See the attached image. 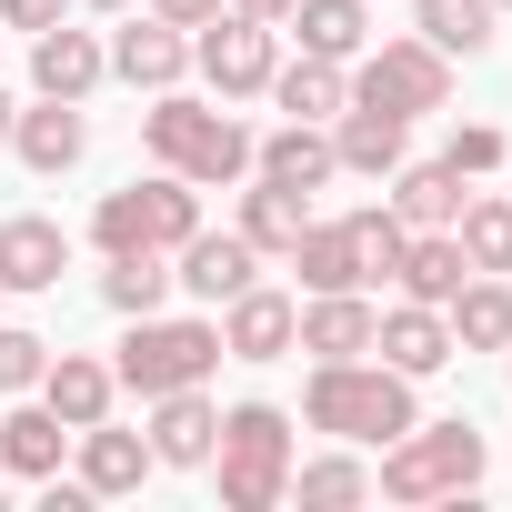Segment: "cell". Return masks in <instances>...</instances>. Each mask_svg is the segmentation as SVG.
Segmentation results:
<instances>
[{
    "label": "cell",
    "instance_id": "obj_1",
    "mask_svg": "<svg viewBox=\"0 0 512 512\" xmlns=\"http://www.w3.org/2000/svg\"><path fill=\"white\" fill-rule=\"evenodd\" d=\"M302 422L312 432H332V442H392V432H412L422 412H412V372H392V362H312V382H302Z\"/></svg>",
    "mask_w": 512,
    "mask_h": 512
},
{
    "label": "cell",
    "instance_id": "obj_2",
    "mask_svg": "<svg viewBox=\"0 0 512 512\" xmlns=\"http://www.w3.org/2000/svg\"><path fill=\"white\" fill-rule=\"evenodd\" d=\"M141 141H151L161 171H181V181H201V191H221V181L251 171V131H241L231 111H211V101H181V91H151Z\"/></svg>",
    "mask_w": 512,
    "mask_h": 512
},
{
    "label": "cell",
    "instance_id": "obj_3",
    "mask_svg": "<svg viewBox=\"0 0 512 512\" xmlns=\"http://www.w3.org/2000/svg\"><path fill=\"white\" fill-rule=\"evenodd\" d=\"M211 472H221V512H272L292 492V412L231 402L221 412V442H211Z\"/></svg>",
    "mask_w": 512,
    "mask_h": 512
},
{
    "label": "cell",
    "instance_id": "obj_4",
    "mask_svg": "<svg viewBox=\"0 0 512 512\" xmlns=\"http://www.w3.org/2000/svg\"><path fill=\"white\" fill-rule=\"evenodd\" d=\"M482 482V432L472 422H412L382 442V502H462Z\"/></svg>",
    "mask_w": 512,
    "mask_h": 512
},
{
    "label": "cell",
    "instance_id": "obj_5",
    "mask_svg": "<svg viewBox=\"0 0 512 512\" xmlns=\"http://www.w3.org/2000/svg\"><path fill=\"white\" fill-rule=\"evenodd\" d=\"M211 362H221V322H171V312H141V322L121 332L111 382H121V392H141V402H161V392L211 382Z\"/></svg>",
    "mask_w": 512,
    "mask_h": 512
},
{
    "label": "cell",
    "instance_id": "obj_6",
    "mask_svg": "<svg viewBox=\"0 0 512 512\" xmlns=\"http://www.w3.org/2000/svg\"><path fill=\"white\" fill-rule=\"evenodd\" d=\"M191 231H201V181H181V171H151L131 191H101V211H91V241L101 251H181Z\"/></svg>",
    "mask_w": 512,
    "mask_h": 512
},
{
    "label": "cell",
    "instance_id": "obj_7",
    "mask_svg": "<svg viewBox=\"0 0 512 512\" xmlns=\"http://www.w3.org/2000/svg\"><path fill=\"white\" fill-rule=\"evenodd\" d=\"M352 101L422 121V111H442V101H452V61H442L422 31H412V41H382V51H362V61H352Z\"/></svg>",
    "mask_w": 512,
    "mask_h": 512
},
{
    "label": "cell",
    "instance_id": "obj_8",
    "mask_svg": "<svg viewBox=\"0 0 512 512\" xmlns=\"http://www.w3.org/2000/svg\"><path fill=\"white\" fill-rule=\"evenodd\" d=\"M191 61H201V81H211L221 101L272 91V71H282V51H272V21H251V11H221V21H201Z\"/></svg>",
    "mask_w": 512,
    "mask_h": 512
},
{
    "label": "cell",
    "instance_id": "obj_9",
    "mask_svg": "<svg viewBox=\"0 0 512 512\" xmlns=\"http://www.w3.org/2000/svg\"><path fill=\"white\" fill-rule=\"evenodd\" d=\"M181 71H191V31L151 21L141 0H131V21L111 31V81H131V91H181Z\"/></svg>",
    "mask_w": 512,
    "mask_h": 512
},
{
    "label": "cell",
    "instance_id": "obj_10",
    "mask_svg": "<svg viewBox=\"0 0 512 512\" xmlns=\"http://www.w3.org/2000/svg\"><path fill=\"white\" fill-rule=\"evenodd\" d=\"M171 282H181L191 302H231V292L262 282V251H251L241 231H191V241L171 251Z\"/></svg>",
    "mask_w": 512,
    "mask_h": 512
},
{
    "label": "cell",
    "instance_id": "obj_11",
    "mask_svg": "<svg viewBox=\"0 0 512 512\" xmlns=\"http://www.w3.org/2000/svg\"><path fill=\"white\" fill-rule=\"evenodd\" d=\"M31 81H41V101H91L111 81V41L51 21V31H31Z\"/></svg>",
    "mask_w": 512,
    "mask_h": 512
},
{
    "label": "cell",
    "instance_id": "obj_12",
    "mask_svg": "<svg viewBox=\"0 0 512 512\" xmlns=\"http://www.w3.org/2000/svg\"><path fill=\"white\" fill-rule=\"evenodd\" d=\"M332 161L362 171V181H392V171L412 161V121H402V111H372V101H342V111H332Z\"/></svg>",
    "mask_w": 512,
    "mask_h": 512
},
{
    "label": "cell",
    "instance_id": "obj_13",
    "mask_svg": "<svg viewBox=\"0 0 512 512\" xmlns=\"http://www.w3.org/2000/svg\"><path fill=\"white\" fill-rule=\"evenodd\" d=\"M292 322H302L292 292H262V282H251V292L221 302V352H231V362H282V352H292Z\"/></svg>",
    "mask_w": 512,
    "mask_h": 512
},
{
    "label": "cell",
    "instance_id": "obj_14",
    "mask_svg": "<svg viewBox=\"0 0 512 512\" xmlns=\"http://www.w3.org/2000/svg\"><path fill=\"white\" fill-rule=\"evenodd\" d=\"M71 272V231L41 221V211H11L0 221V292H51Z\"/></svg>",
    "mask_w": 512,
    "mask_h": 512
},
{
    "label": "cell",
    "instance_id": "obj_15",
    "mask_svg": "<svg viewBox=\"0 0 512 512\" xmlns=\"http://www.w3.org/2000/svg\"><path fill=\"white\" fill-rule=\"evenodd\" d=\"M372 352H382L392 372H412V382H422V372H442V362H452V322H442L432 302H392V312H372Z\"/></svg>",
    "mask_w": 512,
    "mask_h": 512
},
{
    "label": "cell",
    "instance_id": "obj_16",
    "mask_svg": "<svg viewBox=\"0 0 512 512\" xmlns=\"http://www.w3.org/2000/svg\"><path fill=\"white\" fill-rule=\"evenodd\" d=\"M11 151H21L41 181H61V171L91 151V121H81V101H31V111L11 121Z\"/></svg>",
    "mask_w": 512,
    "mask_h": 512
},
{
    "label": "cell",
    "instance_id": "obj_17",
    "mask_svg": "<svg viewBox=\"0 0 512 512\" xmlns=\"http://www.w3.org/2000/svg\"><path fill=\"white\" fill-rule=\"evenodd\" d=\"M292 352H312V362H352V352H372V302H362V292H312L302 322H292Z\"/></svg>",
    "mask_w": 512,
    "mask_h": 512
},
{
    "label": "cell",
    "instance_id": "obj_18",
    "mask_svg": "<svg viewBox=\"0 0 512 512\" xmlns=\"http://www.w3.org/2000/svg\"><path fill=\"white\" fill-rule=\"evenodd\" d=\"M211 442H221V412L201 402V382L151 402V462H171V472H201V462H211Z\"/></svg>",
    "mask_w": 512,
    "mask_h": 512
},
{
    "label": "cell",
    "instance_id": "obj_19",
    "mask_svg": "<svg viewBox=\"0 0 512 512\" xmlns=\"http://www.w3.org/2000/svg\"><path fill=\"white\" fill-rule=\"evenodd\" d=\"M71 442H81V492H91V502H121V492H141V472H151V432L81 422Z\"/></svg>",
    "mask_w": 512,
    "mask_h": 512
},
{
    "label": "cell",
    "instance_id": "obj_20",
    "mask_svg": "<svg viewBox=\"0 0 512 512\" xmlns=\"http://www.w3.org/2000/svg\"><path fill=\"white\" fill-rule=\"evenodd\" d=\"M251 171L282 181V191H322L342 161H332V131H322V121H282L272 141H251Z\"/></svg>",
    "mask_w": 512,
    "mask_h": 512
},
{
    "label": "cell",
    "instance_id": "obj_21",
    "mask_svg": "<svg viewBox=\"0 0 512 512\" xmlns=\"http://www.w3.org/2000/svg\"><path fill=\"white\" fill-rule=\"evenodd\" d=\"M41 402L81 432V422H111L121 382H111V362H91V352H51V362H41Z\"/></svg>",
    "mask_w": 512,
    "mask_h": 512
},
{
    "label": "cell",
    "instance_id": "obj_22",
    "mask_svg": "<svg viewBox=\"0 0 512 512\" xmlns=\"http://www.w3.org/2000/svg\"><path fill=\"white\" fill-rule=\"evenodd\" d=\"M442 322H452V352L472 342V352H512V282L502 272H472L452 302H442Z\"/></svg>",
    "mask_w": 512,
    "mask_h": 512
},
{
    "label": "cell",
    "instance_id": "obj_23",
    "mask_svg": "<svg viewBox=\"0 0 512 512\" xmlns=\"http://www.w3.org/2000/svg\"><path fill=\"white\" fill-rule=\"evenodd\" d=\"M61 452H71V422H61L51 402H21V412H0V462H11L21 482H51V472H61Z\"/></svg>",
    "mask_w": 512,
    "mask_h": 512
},
{
    "label": "cell",
    "instance_id": "obj_24",
    "mask_svg": "<svg viewBox=\"0 0 512 512\" xmlns=\"http://www.w3.org/2000/svg\"><path fill=\"white\" fill-rule=\"evenodd\" d=\"M302 272V292H362V251H352V221H302V241L282 251Z\"/></svg>",
    "mask_w": 512,
    "mask_h": 512
},
{
    "label": "cell",
    "instance_id": "obj_25",
    "mask_svg": "<svg viewBox=\"0 0 512 512\" xmlns=\"http://www.w3.org/2000/svg\"><path fill=\"white\" fill-rule=\"evenodd\" d=\"M392 282H402V302H432V312H442V302L472 282V262H462V241H452V231H412Z\"/></svg>",
    "mask_w": 512,
    "mask_h": 512
},
{
    "label": "cell",
    "instance_id": "obj_26",
    "mask_svg": "<svg viewBox=\"0 0 512 512\" xmlns=\"http://www.w3.org/2000/svg\"><path fill=\"white\" fill-rule=\"evenodd\" d=\"M392 211H402V231H452L462 171H452V161H402V171H392Z\"/></svg>",
    "mask_w": 512,
    "mask_h": 512
},
{
    "label": "cell",
    "instance_id": "obj_27",
    "mask_svg": "<svg viewBox=\"0 0 512 512\" xmlns=\"http://www.w3.org/2000/svg\"><path fill=\"white\" fill-rule=\"evenodd\" d=\"M292 31H302V51L312 61H362V41H372V21H362V0H292V11H282Z\"/></svg>",
    "mask_w": 512,
    "mask_h": 512
},
{
    "label": "cell",
    "instance_id": "obj_28",
    "mask_svg": "<svg viewBox=\"0 0 512 512\" xmlns=\"http://www.w3.org/2000/svg\"><path fill=\"white\" fill-rule=\"evenodd\" d=\"M452 241H462L472 272H512V191H462Z\"/></svg>",
    "mask_w": 512,
    "mask_h": 512
},
{
    "label": "cell",
    "instance_id": "obj_29",
    "mask_svg": "<svg viewBox=\"0 0 512 512\" xmlns=\"http://www.w3.org/2000/svg\"><path fill=\"white\" fill-rule=\"evenodd\" d=\"M412 21H422V41L442 51V61H482L492 51V0H412Z\"/></svg>",
    "mask_w": 512,
    "mask_h": 512
},
{
    "label": "cell",
    "instance_id": "obj_30",
    "mask_svg": "<svg viewBox=\"0 0 512 512\" xmlns=\"http://www.w3.org/2000/svg\"><path fill=\"white\" fill-rule=\"evenodd\" d=\"M302 221H312V191L251 181V191H241V221H231V231H241L251 251H292V241H302Z\"/></svg>",
    "mask_w": 512,
    "mask_h": 512
},
{
    "label": "cell",
    "instance_id": "obj_31",
    "mask_svg": "<svg viewBox=\"0 0 512 512\" xmlns=\"http://www.w3.org/2000/svg\"><path fill=\"white\" fill-rule=\"evenodd\" d=\"M181 282H171V251H111V272H101V302L121 312V322H141V312H161Z\"/></svg>",
    "mask_w": 512,
    "mask_h": 512
},
{
    "label": "cell",
    "instance_id": "obj_32",
    "mask_svg": "<svg viewBox=\"0 0 512 512\" xmlns=\"http://www.w3.org/2000/svg\"><path fill=\"white\" fill-rule=\"evenodd\" d=\"M272 101H282L292 121H332V111L352 101V71H342V61H312V51H302V61H282V71H272Z\"/></svg>",
    "mask_w": 512,
    "mask_h": 512
},
{
    "label": "cell",
    "instance_id": "obj_33",
    "mask_svg": "<svg viewBox=\"0 0 512 512\" xmlns=\"http://www.w3.org/2000/svg\"><path fill=\"white\" fill-rule=\"evenodd\" d=\"M292 492H302L312 512H352V502L372 492V472H362L352 452H332V462H292Z\"/></svg>",
    "mask_w": 512,
    "mask_h": 512
},
{
    "label": "cell",
    "instance_id": "obj_34",
    "mask_svg": "<svg viewBox=\"0 0 512 512\" xmlns=\"http://www.w3.org/2000/svg\"><path fill=\"white\" fill-rule=\"evenodd\" d=\"M342 221H352V251H362V282H392L402 272V241H412L402 211L382 201V211H342Z\"/></svg>",
    "mask_w": 512,
    "mask_h": 512
},
{
    "label": "cell",
    "instance_id": "obj_35",
    "mask_svg": "<svg viewBox=\"0 0 512 512\" xmlns=\"http://www.w3.org/2000/svg\"><path fill=\"white\" fill-rule=\"evenodd\" d=\"M41 362H51V342H41V332L0 322V392H41Z\"/></svg>",
    "mask_w": 512,
    "mask_h": 512
},
{
    "label": "cell",
    "instance_id": "obj_36",
    "mask_svg": "<svg viewBox=\"0 0 512 512\" xmlns=\"http://www.w3.org/2000/svg\"><path fill=\"white\" fill-rule=\"evenodd\" d=\"M442 161H452V171H462V181H482V171H502V131H492V121H462V131H452V151H442Z\"/></svg>",
    "mask_w": 512,
    "mask_h": 512
},
{
    "label": "cell",
    "instance_id": "obj_37",
    "mask_svg": "<svg viewBox=\"0 0 512 512\" xmlns=\"http://www.w3.org/2000/svg\"><path fill=\"white\" fill-rule=\"evenodd\" d=\"M141 11H151V21H171V31H201V21H221V11H231V0H141Z\"/></svg>",
    "mask_w": 512,
    "mask_h": 512
},
{
    "label": "cell",
    "instance_id": "obj_38",
    "mask_svg": "<svg viewBox=\"0 0 512 512\" xmlns=\"http://www.w3.org/2000/svg\"><path fill=\"white\" fill-rule=\"evenodd\" d=\"M61 0H0V31H51Z\"/></svg>",
    "mask_w": 512,
    "mask_h": 512
},
{
    "label": "cell",
    "instance_id": "obj_39",
    "mask_svg": "<svg viewBox=\"0 0 512 512\" xmlns=\"http://www.w3.org/2000/svg\"><path fill=\"white\" fill-rule=\"evenodd\" d=\"M231 11H251V21H282V11H292V0H231Z\"/></svg>",
    "mask_w": 512,
    "mask_h": 512
},
{
    "label": "cell",
    "instance_id": "obj_40",
    "mask_svg": "<svg viewBox=\"0 0 512 512\" xmlns=\"http://www.w3.org/2000/svg\"><path fill=\"white\" fill-rule=\"evenodd\" d=\"M11 121H21V111H11V91H0V151H11Z\"/></svg>",
    "mask_w": 512,
    "mask_h": 512
},
{
    "label": "cell",
    "instance_id": "obj_41",
    "mask_svg": "<svg viewBox=\"0 0 512 512\" xmlns=\"http://www.w3.org/2000/svg\"><path fill=\"white\" fill-rule=\"evenodd\" d=\"M81 11H131V0H81Z\"/></svg>",
    "mask_w": 512,
    "mask_h": 512
},
{
    "label": "cell",
    "instance_id": "obj_42",
    "mask_svg": "<svg viewBox=\"0 0 512 512\" xmlns=\"http://www.w3.org/2000/svg\"><path fill=\"white\" fill-rule=\"evenodd\" d=\"M492 11H512V0H492Z\"/></svg>",
    "mask_w": 512,
    "mask_h": 512
}]
</instances>
